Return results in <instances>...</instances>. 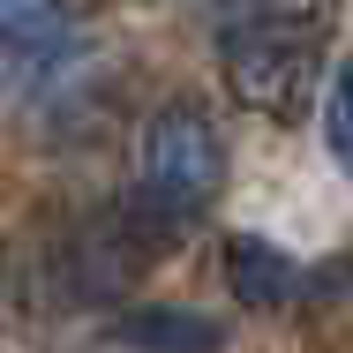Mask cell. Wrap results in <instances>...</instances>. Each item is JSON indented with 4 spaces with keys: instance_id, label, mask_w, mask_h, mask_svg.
<instances>
[{
    "instance_id": "obj_7",
    "label": "cell",
    "mask_w": 353,
    "mask_h": 353,
    "mask_svg": "<svg viewBox=\"0 0 353 353\" xmlns=\"http://www.w3.org/2000/svg\"><path fill=\"white\" fill-rule=\"evenodd\" d=\"M323 136H331V158L353 173V61L331 75V98H323Z\"/></svg>"
},
{
    "instance_id": "obj_5",
    "label": "cell",
    "mask_w": 353,
    "mask_h": 353,
    "mask_svg": "<svg viewBox=\"0 0 353 353\" xmlns=\"http://www.w3.org/2000/svg\"><path fill=\"white\" fill-rule=\"evenodd\" d=\"M113 339L128 353H225V331L203 308H128Z\"/></svg>"
},
{
    "instance_id": "obj_4",
    "label": "cell",
    "mask_w": 353,
    "mask_h": 353,
    "mask_svg": "<svg viewBox=\"0 0 353 353\" xmlns=\"http://www.w3.org/2000/svg\"><path fill=\"white\" fill-rule=\"evenodd\" d=\"M225 285L248 308H285L301 293V263L285 248H271V241H256V233H233L225 241Z\"/></svg>"
},
{
    "instance_id": "obj_1",
    "label": "cell",
    "mask_w": 353,
    "mask_h": 353,
    "mask_svg": "<svg viewBox=\"0 0 353 353\" xmlns=\"http://www.w3.org/2000/svg\"><path fill=\"white\" fill-rule=\"evenodd\" d=\"M218 68L233 83V98L248 113L293 121L323 75V0L293 8V0H248L225 38H218Z\"/></svg>"
},
{
    "instance_id": "obj_3",
    "label": "cell",
    "mask_w": 353,
    "mask_h": 353,
    "mask_svg": "<svg viewBox=\"0 0 353 353\" xmlns=\"http://www.w3.org/2000/svg\"><path fill=\"white\" fill-rule=\"evenodd\" d=\"M158 233H173L165 218L150 211H121V218H90V225H75L68 241H61V293L68 301H113V293H128L143 279V263H150V248H158Z\"/></svg>"
},
{
    "instance_id": "obj_6",
    "label": "cell",
    "mask_w": 353,
    "mask_h": 353,
    "mask_svg": "<svg viewBox=\"0 0 353 353\" xmlns=\"http://www.w3.org/2000/svg\"><path fill=\"white\" fill-rule=\"evenodd\" d=\"M0 46L8 53H61L68 46V8L61 0H0Z\"/></svg>"
},
{
    "instance_id": "obj_2",
    "label": "cell",
    "mask_w": 353,
    "mask_h": 353,
    "mask_svg": "<svg viewBox=\"0 0 353 353\" xmlns=\"http://www.w3.org/2000/svg\"><path fill=\"white\" fill-rule=\"evenodd\" d=\"M225 181V143H218L211 113L203 105H158L136 136V188H143V211L181 225L196 218L218 196Z\"/></svg>"
}]
</instances>
